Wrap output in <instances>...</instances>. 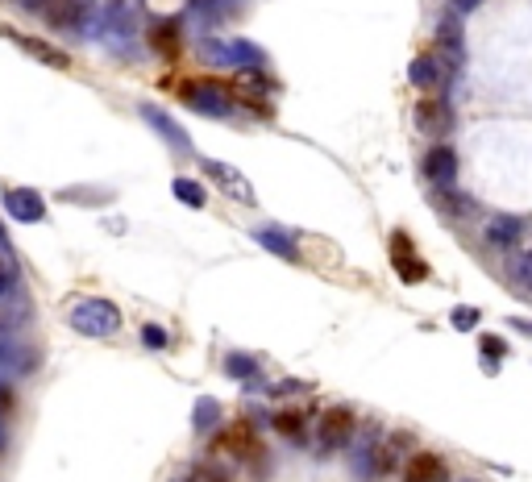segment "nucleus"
<instances>
[{
  "label": "nucleus",
  "mask_w": 532,
  "mask_h": 482,
  "mask_svg": "<svg viewBox=\"0 0 532 482\" xmlns=\"http://www.w3.org/2000/svg\"><path fill=\"white\" fill-rule=\"evenodd\" d=\"M67 325L75 329L79 337H96V341H104V337H117L121 329V312L113 300H100V296H79L67 304Z\"/></svg>",
  "instance_id": "nucleus-1"
},
{
  "label": "nucleus",
  "mask_w": 532,
  "mask_h": 482,
  "mask_svg": "<svg viewBox=\"0 0 532 482\" xmlns=\"http://www.w3.org/2000/svg\"><path fill=\"white\" fill-rule=\"evenodd\" d=\"M350 466H354L358 482H379L387 470H395V453L387 449V441L379 437L375 424H366L362 433H354V441H350Z\"/></svg>",
  "instance_id": "nucleus-2"
},
{
  "label": "nucleus",
  "mask_w": 532,
  "mask_h": 482,
  "mask_svg": "<svg viewBox=\"0 0 532 482\" xmlns=\"http://www.w3.org/2000/svg\"><path fill=\"white\" fill-rule=\"evenodd\" d=\"M179 100L192 113H200V117H221V121L233 117V96L217 79H188V84H179Z\"/></svg>",
  "instance_id": "nucleus-3"
},
{
  "label": "nucleus",
  "mask_w": 532,
  "mask_h": 482,
  "mask_svg": "<svg viewBox=\"0 0 532 482\" xmlns=\"http://www.w3.org/2000/svg\"><path fill=\"white\" fill-rule=\"evenodd\" d=\"M358 433V416L354 408H345V404H333L320 412V420H316V445L320 449H345V445L354 441Z\"/></svg>",
  "instance_id": "nucleus-4"
},
{
  "label": "nucleus",
  "mask_w": 532,
  "mask_h": 482,
  "mask_svg": "<svg viewBox=\"0 0 532 482\" xmlns=\"http://www.w3.org/2000/svg\"><path fill=\"white\" fill-rule=\"evenodd\" d=\"M412 121H416V129H420L424 138L437 142L454 129V109H449V100H441V96H424V100H416Z\"/></svg>",
  "instance_id": "nucleus-5"
},
{
  "label": "nucleus",
  "mask_w": 532,
  "mask_h": 482,
  "mask_svg": "<svg viewBox=\"0 0 532 482\" xmlns=\"http://www.w3.org/2000/svg\"><path fill=\"white\" fill-rule=\"evenodd\" d=\"M0 38H9L21 54H30L34 63H42V67L71 71V54L67 50H59L54 42H42V38H34V34H17V30H0Z\"/></svg>",
  "instance_id": "nucleus-6"
},
{
  "label": "nucleus",
  "mask_w": 532,
  "mask_h": 482,
  "mask_svg": "<svg viewBox=\"0 0 532 482\" xmlns=\"http://www.w3.org/2000/svg\"><path fill=\"white\" fill-rule=\"evenodd\" d=\"M408 79H412V88H420V92H437L454 79V63H445L441 54H416V59L408 63Z\"/></svg>",
  "instance_id": "nucleus-7"
},
{
  "label": "nucleus",
  "mask_w": 532,
  "mask_h": 482,
  "mask_svg": "<svg viewBox=\"0 0 532 482\" xmlns=\"http://www.w3.org/2000/svg\"><path fill=\"white\" fill-rule=\"evenodd\" d=\"M146 42L158 59H179L183 54V21L179 17H154L146 25Z\"/></svg>",
  "instance_id": "nucleus-8"
},
{
  "label": "nucleus",
  "mask_w": 532,
  "mask_h": 482,
  "mask_svg": "<svg viewBox=\"0 0 532 482\" xmlns=\"http://www.w3.org/2000/svg\"><path fill=\"white\" fill-rule=\"evenodd\" d=\"M391 262H395V271H399L404 283H424V279H429V262L416 254L412 237H408L404 229H395L391 233Z\"/></svg>",
  "instance_id": "nucleus-9"
},
{
  "label": "nucleus",
  "mask_w": 532,
  "mask_h": 482,
  "mask_svg": "<svg viewBox=\"0 0 532 482\" xmlns=\"http://www.w3.org/2000/svg\"><path fill=\"white\" fill-rule=\"evenodd\" d=\"M420 175L433 187H454L458 183V154L449 146H429L420 158Z\"/></svg>",
  "instance_id": "nucleus-10"
},
{
  "label": "nucleus",
  "mask_w": 532,
  "mask_h": 482,
  "mask_svg": "<svg viewBox=\"0 0 532 482\" xmlns=\"http://www.w3.org/2000/svg\"><path fill=\"white\" fill-rule=\"evenodd\" d=\"M5 212H9L17 225H38L46 217V200L34 192V187H9L5 192Z\"/></svg>",
  "instance_id": "nucleus-11"
},
{
  "label": "nucleus",
  "mask_w": 532,
  "mask_h": 482,
  "mask_svg": "<svg viewBox=\"0 0 532 482\" xmlns=\"http://www.w3.org/2000/svg\"><path fill=\"white\" fill-rule=\"evenodd\" d=\"M200 171L204 175H212V183L221 187V192H229L233 200H241V204H254V192H250V183L241 179V171L229 167V162H217V158H204L200 162Z\"/></svg>",
  "instance_id": "nucleus-12"
},
{
  "label": "nucleus",
  "mask_w": 532,
  "mask_h": 482,
  "mask_svg": "<svg viewBox=\"0 0 532 482\" xmlns=\"http://www.w3.org/2000/svg\"><path fill=\"white\" fill-rule=\"evenodd\" d=\"M142 121H146L150 129H154L158 138L167 142L171 150H192V138H188V129L179 125L171 113H163V109H154V104H142Z\"/></svg>",
  "instance_id": "nucleus-13"
},
{
  "label": "nucleus",
  "mask_w": 532,
  "mask_h": 482,
  "mask_svg": "<svg viewBox=\"0 0 532 482\" xmlns=\"http://www.w3.org/2000/svg\"><path fill=\"white\" fill-rule=\"evenodd\" d=\"M520 237H524V221L520 217H507V212H495V217H487L483 241L491 250H512Z\"/></svg>",
  "instance_id": "nucleus-14"
},
{
  "label": "nucleus",
  "mask_w": 532,
  "mask_h": 482,
  "mask_svg": "<svg viewBox=\"0 0 532 482\" xmlns=\"http://www.w3.org/2000/svg\"><path fill=\"white\" fill-rule=\"evenodd\" d=\"M84 9H88L84 0H46L38 17L46 25H54V30H75L79 21H84Z\"/></svg>",
  "instance_id": "nucleus-15"
},
{
  "label": "nucleus",
  "mask_w": 532,
  "mask_h": 482,
  "mask_svg": "<svg viewBox=\"0 0 532 482\" xmlns=\"http://www.w3.org/2000/svg\"><path fill=\"white\" fill-rule=\"evenodd\" d=\"M404 482H449V466L441 453H416L404 470Z\"/></svg>",
  "instance_id": "nucleus-16"
},
{
  "label": "nucleus",
  "mask_w": 532,
  "mask_h": 482,
  "mask_svg": "<svg viewBox=\"0 0 532 482\" xmlns=\"http://www.w3.org/2000/svg\"><path fill=\"white\" fill-rule=\"evenodd\" d=\"M254 241H258L262 250H271V254L287 258V262H300V246H296V237L287 233V229L266 225V229H258V233H254Z\"/></svg>",
  "instance_id": "nucleus-17"
},
{
  "label": "nucleus",
  "mask_w": 532,
  "mask_h": 482,
  "mask_svg": "<svg viewBox=\"0 0 532 482\" xmlns=\"http://www.w3.org/2000/svg\"><path fill=\"white\" fill-rule=\"evenodd\" d=\"M104 25H109L113 34H121V38H129L133 25H138V5H133V0H109V5H104Z\"/></svg>",
  "instance_id": "nucleus-18"
},
{
  "label": "nucleus",
  "mask_w": 532,
  "mask_h": 482,
  "mask_svg": "<svg viewBox=\"0 0 532 482\" xmlns=\"http://www.w3.org/2000/svg\"><path fill=\"white\" fill-rule=\"evenodd\" d=\"M433 204H437V212H441V217H454V221H462V217H470V212H474V200L462 196V192H454V187H437Z\"/></svg>",
  "instance_id": "nucleus-19"
},
{
  "label": "nucleus",
  "mask_w": 532,
  "mask_h": 482,
  "mask_svg": "<svg viewBox=\"0 0 532 482\" xmlns=\"http://www.w3.org/2000/svg\"><path fill=\"white\" fill-rule=\"evenodd\" d=\"M196 59L204 67H233V46H229V38H200Z\"/></svg>",
  "instance_id": "nucleus-20"
},
{
  "label": "nucleus",
  "mask_w": 532,
  "mask_h": 482,
  "mask_svg": "<svg viewBox=\"0 0 532 482\" xmlns=\"http://www.w3.org/2000/svg\"><path fill=\"white\" fill-rule=\"evenodd\" d=\"M217 441L229 445L237 457H254V453H258V437H254V428H250V420H237L225 437H217Z\"/></svg>",
  "instance_id": "nucleus-21"
},
{
  "label": "nucleus",
  "mask_w": 532,
  "mask_h": 482,
  "mask_svg": "<svg viewBox=\"0 0 532 482\" xmlns=\"http://www.w3.org/2000/svg\"><path fill=\"white\" fill-rule=\"evenodd\" d=\"M221 416H225V412H221V404H217V399H208V395H204V399H200V404H196V412H192V428H196L200 437L217 433Z\"/></svg>",
  "instance_id": "nucleus-22"
},
{
  "label": "nucleus",
  "mask_w": 532,
  "mask_h": 482,
  "mask_svg": "<svg viewBox=\"0 0 532 482\" xmlns=\"http://www.w3.org/2000/svg\"><path fill=\"white\" fill-rule=\"evenodd\" d=\"M229 46H233V67H237V71L266 67V54H262V50H258L250 38H229Z\"/></svg>",
  "instance_id": "nucleus-23"
},
{
  "label": "nucleus",
  "mask_w": 532,
  "mask_h": 482,
  "mask_svg": "<svg viewBox=\"0 0 532 482\" xmlns=\"http://www.w3.org/2000/svg\"><path fill=\"white\" fill-rule=\"evenodd\" d=\"M271 424H275V433L287 437V441H304V416L296 412V408H283V412L271 416Z\"/></svg>",
  "instance_id": "nucleus-24"
},
{
  "label": "nucleus",
  "mask_w": 532,
  "mask_h": 482,
  "mask_svg": "<svg viewBox=\"0 0 532 482\" xmlns=\"http://www.w3.org/2000/svg\"><path fill=\"white\" fill-rule=\"evenodd\" d=\"M437 42H441V50H449L454 59H462V21L454 17H441V25H437Z\"/></svg>",
  "instance_id": "nucleus-25"
},
{
  "label": "nucleus",
  "mask_w": 532,
  "mask_h": 482,
  "mask_svg": "<svg viewBox=\"0 0 532 482\" xmlns=\"http://www.w3.org/2000/svg\"><path fill=\"white\" fill-rule=\"evenodd\" d=\"M171 192H175V200H183L188 208H204L208 204V192L196 183V179H188V175L171 179Z\"/></svg>",
  "instance_id": "nucleus-26"
},
{
  "label": "nucleus",
  "mask_w": 532,
  "mask_h": 482,
  "mask_svg": "<svg viewBox=\"0 0 532 482\" xmlns=\"http://www.w3.org/2000/svg\"><path fill=\"white\" fill-rule=\"evenodd\" d=\"M225 374L246 383V379H254V374H258V362L250 354H225Z\"/></svg>",
  "instance_id": "nucleus-27"
},
{
  "label": "nucleus",
  "mask_w": 532,
  "mask_h": 482,
  "mask_svg": "<svg viewBox=\"0 0 532 482\" xmlns=\"http://www.w3.org/2000/svg\"><path fill=\"white\" fill-rule=\"evenodd\" d=\"M237 0H188V9L196 13V17H225V13H233Z\"/></svg>",
  "instance_id": "nucleus-28"
},
{
  "label": "nucleus",
  "mask_w": 532,
  "mask_h": 482,
  "mask_svg": "<svg viewBox=\"0 0 532 482\" xmlns=\"http://www.w3.org/2000/svg\"><path fill=\"white\" fill-rule=\"evenodd\" d=\"M512 279H516L520 287H528V291H532V250L516 254V262H512Z\"/></svg>",
  "instance_id": "nucleus-29"
},
{
  "label": "nucleus",
  "mask_w": 532,
  "mask_h": 482,
  "mask_svg": "<svg viewBox=\"0 0 532 482\" xmlns=\"http://www.w3.org/2000/svg\"><path fill=\"white\" fill-rule=\"evenodd\" d=\"M142 345H146V349H167V345H171L167 329H163V325H146V329H142Z\"/></svg>",
  "instance_id": "nucleus-30"
},
{
  "label": "nucleus",
  "mask_w": 532,
  "mask_h": 482,
  "mask_svg": "<svg viewBox=\"0 0 532 482\" xmlns=\"http://www.w3.org/2000/svg\"><path fill=\"white\" fill-rule=\"evenodd\" d=\"M478 349H483V354L491 358V362H499V358L507 354V341H503V337H495V333H487L483 341H478Z\"/></svg>",
  "instance_id": "nucleus-31"
},
{
  "label": "nucleus",
  "mask_w": 532,
  "mask_h": 482,
  "mask_svg": "<svg viewBox=\"0 0 532 482\" xmlns=\"http://www.w3.org/2000/svg\"><path fill=\"white\" fill-rule=\"evenodd\" d=\"M449 320H454V329L470 333V329L478 325V308H454V316H449Z\"/></svg>",
  "instance_id": "nucleus-32"
},
{
  "label": "nucleus",
  "mask_w": 532,
  "mask_h": 482,
  "mask_svg": "<svg viewBox=\"0 0 532 482\" xmlns=\"http://www.w3.org/2000/svg\"><path fill=\"white\" fill-rule=\"evenodd\" d=\"M13 412V387L9 383H0V420Z\"/></svg>",
  "instance_id": "nucleus-33"
},
{
  "label": "nucleus",
  "mask_w": 532,
  "mask_h": 482,
  "mask_svg": "<svg viewBox=\"0 0 532 482\" xmlns=\"http://www.w3.org/2000/svg\"><path fill=\"white\" fill-rule=\"evenodd\" d=\"M300 391H308V383H275L271 387V395H300Z\"/></svg>",
  "instance_id": "nucleus-34"
},
{
  "label": "nucleus",
  "mask_w": 532,
  "mask_h": 482,
  "mask_svg": "<svg viewBox=\"0 0 532 482\" xmlns=\"http://www.w3.org/2000/svg\"><path fill=\"white\" fill-rule=\"evenodd\" d=\"M454 5V13H474V9H483V0H449Z\"/></svg>",
  "instance_id": "nucleus-35"
},
{
  "label": "nucleus",
  "mask_w": 532,
  "mask_h": 482,
  "mask_svg": "<svg viewBox=\"0 0 532 482\" xmlns=\"http://www.w3.org/2000/svg\"><path fill=\"white\" fill-rule=\"evenodd\" d=\"M42 5H46V0H17L21 13H42Z\"/></svg>",
  "instance_id": "nucleus-36"
},
{
  "label": "nucleus",
  "mask_w": 532,
  "mask_h": 482,
  "mask_svg": "<svg viewBox=\"0 0 532 482\" xmlns=\"http://www.w3.org/2000/svg\"><path fill=\"white\" fill-rule=\"evenodd\" d=\"M512 329H520V333H532V320H512Z\"/></svg>",
  "instance_id": "nucleus-37"
},
{
  "label": "nucleus",
  "mask_w": 532,
  "mask_h": 482,
  "mask_svg": "<svg viewBox=\"0 0 532 482\" xmlns=\"http://www.w3.org/2000/svg\"><path fill=\"white\" fill-rule=\"evenodd\" d=\"M200 482H229V478H225V474H204Z\"/></svg>",
  "instance_id": "nucleus-38"
},
{
  "label": "nucleus",
  "mask_w": 532,
  "mask_h": 482,
  "mask_svg": "<svg viewBox=\"0 0 532 482\" xmlns=\"http://www.w3.org/2000/svg\"><path fill=\"white\" fill-rule=\"evenodd\" d=\"M0 445H5V428H0Z\"/></svg>",
  "instance_id": "nucleus-39"
}]
</instances>
